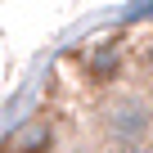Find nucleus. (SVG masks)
<instances>
[{"label": "nucleus", "instance_id": "obj_1", "mask_svg": "<svg viewBox=\"0 0 153 153\" xmlns=\"http://www.w3.org/2000/svg\"><path fill=\"white\" fill-rule=\"evenodd\" d=\"M99 131L117 149H140L153 140V99L144 90H117L99 108Z\"/></svg>", "mask_w": 153, "mask_h": 153}, {"label": "nucleus", "instance_id": "obj_2", "mask_svg": "<svg viewBox=\"0 0 153 153\" xmlns=\"http://www.w3.org/2000/svg\"><path fill=\"white\" fill-rule=\"evenodd\" d=\"M117 72H122V41H117V36L95 41L90 54H86V76H90V86H108V81H117Z\"/></svg>", "mask_w": 153, "mask_h": 153}, {"label": "nucleus", "instance_id": "obj_3", "mask_svg": "<svg viewBox=\"0 0 153 153\" xmlns=\"http://www.w3.org/2000/svg\"><path fill=\"white\" fill-rule=\"evenodd\" d=\"M50 149H54V126H50V117H27V122L14 131V140H9L5 153H50Z\"/></svg>", "mask_w": 153, "mask_h": 153}, {"label": "nucleus", "instance_id": "obj_4", "mask_svg": "<svg viewBox=\"0 0 153 153\" xmlns=\"http://www.w3.org/2000/svg\"><path fill=\"white\" fill-rule=\"evenodd\" d=\"M63 153H99L95 144H72V149H63Z\"/></svg>", "mask_w": 153, "mask_h": 153}, {"label": "nucleus", "instance_id": "obj_5", "mask_svg": "<svg viewBox=\"0 0 153 153\" xmlns=\"http://www.w3.org/2000/svg\"><path fill=\"white\" fill-rule=\"evenodd\" d=\"M144 68H149V72H153V41H149V45H144Z\"/></svg>", "mask_w": 153, "mask_h": 153}]
</instances>
